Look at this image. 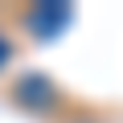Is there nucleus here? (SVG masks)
<instances>
[{"label":"nucleus","instance_id":"obj_2","mask_svg":"<svg viewBox=\"0 0 123 123\" xmlns=\"http://www.w3.org/2000/svg\"><path fill=\"white\" fill-rule=\"evenodd\" d=\"M8 57H12V45H8L4 37H0V66H4V62H8Z\"/></svg>","mask_w":123,"mask_h":123},{"label":"nucleus","instance_id":"obj_1","mask_svg":"<svg viewBox=\"0 0 123 123\" xmlns=\"http://www.w3.org/2000/svg\"><path fill=\"white\" fill-rule=\"evenodd\" d=\"M66 21H70V8H66V4H41V8L29 12V29H33L37 37H45V41L57 37Z\"/></svg>","mask_w":123,"mask_h":123}]
</instances>
